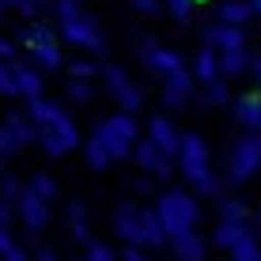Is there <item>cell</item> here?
Wrapping results in <instances>:
<instances>
[{
    "instance_id": "cell-14",
    "label": "cell",
    "mask_w": 261,
    "mask_h": 261,
    "mask_svg": "<svg viewBox=\"0 0 261 261\" xmlns=\"http://www.w3.org/2000/svg\"><path fill=\"white\" fill-rule=\"evenodd\" d=\"M193 80H201L204 87L212 84V80H220V53L204 46L201 53H197V65H193Z\"/></svg>"
},
{
    "instance_id": "cell-29",
    "label": "cell",
    "mask_w": 261,
    "mask_h": 261,
    "mask_svg": "<svg viewBox=\"0 0 261 261\" xmlns=\"http://www.w3.org/2000/svg\"><path fill=\"white\" fill-rule=\"evenodd\" d=\"M129 261H140V254H129Z\"/></svg>"
},
{
    "instance_id": "cell-17",
    "label": "cell",
    "mask_w": 261,
    "mask_h": 261,
    "mask_svg": "<svg viewBox=\"0 0 261 261\" xmlns=\"http://www.w3.org/2000/svg\"><path fill=\"white\" fill-rule=\"evenodd\" d=\"M163 4H167V12H170L174 23H190L193 12H197V0H163Z\"/></svg>"
},
{
    "instance_id": "cell-25",
    "label": "cell",
    "mask_w": 261,
    "mask_h": 261,
    "mask_svg": "<svg viewBox=\"0 0 261 261\" xmlns=\"http://www.w3.org/2000/svg\"><path fill=\"white\" fill-rule=\"evenodd\" d=\"M186 261H193V257H201V242L197 239H190V235H182V250H178Z\"/></svg>"
},
{
    "instance_id": "cell-21",
    "label": "cell",
    "mask_w": 261,
    "mask_h": 261,
    "mask_svg": "<svg viewBox=\"0 0 261 261\" xmlns=\"http://www.w3.org/2000/svg\"><path fill=\"white\" fill-rule=\"evenodd\" d=\"M0 95H4V98L19 95V91H15V80H12V65H8V61H0Z\"/></svg>"
},
{
    "instance_id": "cell-6",
    "label": "cell",
    "mask_w": 261,
    "mask_h": 261,
    "mask_svg": "<svg viewBox=\"0 0 261 261\" xmlns=\"http://www.w3.org/2000/svg\"><path fill=\"white\" fill-rule=\"evenodd\" d=\"M159 216H163V223L174 235H186V227L193 223V204H190V197H182V193H170L163 197V208H159Z\"/></svg>"
},
{
    "instance_id": "cell-27",
    "label": "cell",
    "mask_w": 261,
    "mask_h": 261,
    "mask_svg": "<svg viewBox=\"0 0 261 261\" xmlns=\"http://www.w3.org/2000/svg\"><path fill=\"white\" fill-rule=\"evenodd\" d=\"M95 261H110V254H106L102 246H95Z\"/></svg>"
},
{
    "instance_id": "cell-8",
    "label": "cell",
    "mask_w": 261,
    "mask_h": 261,
    "mask_svg": "<svg viewBox=\"0 0 261 261\" xmlns=\"http://www.w3.org/2000/svg\"><path fill=\"white\" fill-rule=\"evenodd\" d=\"M102 72H106V87H110L114 98L121 102V110H137V106H140V91L129 84V76H125L118 65H106Z\"/></svg>"
},
{
    "instance_id": "cell-1",
    "label": "cell",
    "mask_w": 261,
    "mask_h": 261,
    "mask_svg": "<svg viewBox=\"0 0 261 261\" xmlns=\"http://www.w3.org/2000/svg\"><path fill=\"white\" fill-rule=\"evenodd\" d=\"M53 19H57V34L65 42H72L80 49H91V53L102 49V31H98L95 15L84 12L80 0H53Z\"/></svg>"
},
{
    "instance_id": "cell-20",
    "label": "cell",
    "mask_w": 261,
    "mask_h": 261,
    "mask_svg": "<svg viewBox=\"0 0 261 261\" xmlns=\"http://www.w3.org/2000/svg\"><path fill=\"white\" fill-rule=\"evenodd\" d=\"M68 98L72 102H91V84H87V80H72L68 84Z\"/></svg>"
},
{
    "instance_id": "cell-28",
    "label": "cell",
    "mask_w": 261,
    "mask_h": 261,
    "mask_svg": "<svg viewBox=\"0 0 261 261\" xmlns=\"http://www.w3.org/2000/svg\"><path fill=\"white\" fill-rule=\"evenodd\" d=\"M250 8H254V15L261 19V0H250Z\"/></svg>"
},
{
    "instance_id": "cell-16",
    "label": "cell",
    "mask_w": 261,
    "mask_h": 261,
    "mask_svg": "<svg viewBox=\"0 0 261 261\" xmlns=\"http://www.w3.org/2000/svg\"><path fill=\"white\" fill-rule=\"evenodd\" d=\"M151 144H155L159 151H174V148H178L182 140H178L174 125H170L167 118H155V121H151Z\"/></svg>"
},
{
    "instance_id": "cell-4",
    "label": "cell",
    "mask_w": 261,
    "mask_h": 261,
    "mask_svg": "<svg viewBox=\"0 0 261 261\" xmlns=\"http://www.w3.org/2000/svg\"><path fill=\"white\" fill-rule=\"evenodd\" d=\"M133 140H137V121L129 114H118V118H106L102 129H98V144L110 151V159H121L129 155Z\"/></svg>"
},
{
    "instance_id": "cell-30",
    "label": "cell",
    "mask_w": 261,
    "mask_h": 261,
    "mask_svg": "<svg viewBox=\"0 0 261 261\" xmlns=\"http://www.w3.org/2000/svg\"><path fill=\"white\" fill-rule=\"evenodd\" d=\"M197 4H201V0H197Z\"/></svg>"
},
{
    "instance_id": "cell-3",
    "label": "cell",
    "mask_w": 261,
    "mask_h": 261,
    "mask_svg": "<svg viewBox=\"0 0 261 261\" xmlns=\"http://www.w3.org/2000/svg\"><path fill=\"white\" fill-rule=\"evenodd\" d=\"M19 38H23V46L31 49L38 72H57L61 65H65V61H61V46H57V38H53V27L34 23V27H27Z\"/></svg>"
},
{
    "instance_id": "cell-10",
    "label": "cell",
    "mask_w": 261,
    "mask_h": 261,
    "mask_svg": "<svg viewBox=\"0 0 261 261\" xmlns=\"http://www.w3.org/2000/svg\"><path fill=\"white\" fill-rule=\"evenodd\" d=\"M190 98H193V72H190V68H182V72H174V76H167V84H163V102H167V106L182 110Z\"/></svg>"
},
{
    "instance_id": "cell-12",
    "label": "cell",
    "mask_w": 261,
    "mask_h": 261,
    "mask_svg": "<svg viewBox=\"0 0 261 261\" xmlns=\"http://www.w3.org/2000/svg\"><path fill=\"white\" fill-rule=\"evenodd\" d=\"M250 57L254 53L250 49H231V53H220V80H239V76H246L250 72Z\"/></svg>"
},
{
    "instance_id": "cell-19",
    "label": "cell",
    "mask_w": 261,
    "mask_h": 261,
    "mask_svg": "<svg viewBox=\"0 0 261 261\" xmlns=\"http://www.w3.org/2000/svg\"><path fill=\"white\" fill-rule=\"evenodd\" d=\"M204 98H208L212 106H223L231 98V91H227V80H212L208 84V91H204Z\"/></svg>"
},
{
    "instance_id": "cell-18",
    "label": "cell",
    "mask_w": 261,
    "mask_h": 261,
    "mask_svg": "<svg viewBox=\"0 0 261 261\" xmlns=\"http://www.w3.org/2000/svg\"><path fill=\"white\" fill-rule=\"evenodd\" d=\"M137 155H140V163H144V167H151V170H167V163H163V151H159L155 144H140V151H137Z\"/></svg>"
},
{
    "instance_id": "cell-9",
    "label": "cell",
    "mask_w": 261,
    "mask_h": 261,
    "mask_svg": "<svg viewBox=\"0 0 261 261\" xmlns=\"http://www.w3.org/2000/svg\"><path fill=\"white\" fill-rule=\"evenodd\" d=\"M178 151H182V167L186 174L193 178V182H204V167H208V148H204L197 137H186L178 144Z\"/></svg>"
},
{
    "instance_id": "cell-15",
    "label": "cell",
    "mask_w": 261,
    "mask_h": 261,
    "mask_svg": "<svg viewBox=\"0 0 261 261\" xmlns=\"http://www.w3.org/2000/svg\"><path fill=\"white\" fill-rule=\"evenodd\" d=\"M235 114H239L242 125H250V129H261V91L242 95L239 102H235Z\"/></svg>"
},
{
    "instance_id": "cell-24",
    "label": "cell",
    "mask_w": 261,
    "mask_h": 261,
    "mask_svg": "<svg viewBox=\"0 0 261 261\" xmlns=\"http://www.w3.org/2000/svg\"><path fill=\"white\" fill-rule=\"evenodd\" d=\"M129 4L137 8L140 15H148V19H151V15H159V8H163V0H129Z\"/></svg>"
},
{
    "instance_id": "cell-13",
    "label": "cell",
    "mask_w": 261,
    "mask_h": 261,
    "mask_svg": "<svg viewBox=\"0 0 261 261\" xmlns=\"http://www.w3.org/2000/svg\"><path fill=\"white\" fill-rule=\"evenodd\" d=\"M216 19L227 23V27H246L254 19V8H250V0H223V4L216 8Z\"/></svg>"
},
{
    "instance_id": "cell-26",
    "label": "cell",
    "mask_w": 261,
    "mask_h": 261,
    "mask_svg": "<svg viewBox=\"0 0 261 261\" xmlns=\"http://www.w3.org/2000/svg\"><path fill=\"white\" fill-rule=\"evenodd\" d=\"M12 57H15V46L8 38H0V61H12Z\"/></svg>"
},
{
    "instance_id": "cell-11",
    "label": "cell",
    "mask_w": 261,
    "mask_h": 261,
    "mask_svg": "<svg viewBox=\"0 0 261 261\" xmlns=\"http://www.w3.org/2000/svg\"><path fill=\"white\" fill-rule=\"evenodd\" d=\"M12 80H15V91L23 98H42V72L31 65H12Z\"/></svg>"
},
{
    "instance_id": "cell-22",
    "label": "cell",
    "mask_w": 261,
    "mask_h": 261,
    "mask_svg": "<svg viewBox=\"0 0 261 261\" xmlns=\"http://www.w3.org/2000/svg\"><path fill=\"white\" fill-rule=\"evenodd\" d=\"M68 72H72V80H91L98 72V65H91V61H72Z\"/></svg>"
},
{
    "instance_id": "cell-7",
    "label": "cell",
    "mask_w": 261,
    "mask_h": 261,
    "mask_svg": "<svg viewBox=\"0 0 261 261\" xmlns=\"http://www.w3.org/2000/svg\"><path fill=\"white\" fill-rule=\"evenodd\" d=\"M204 46L216 53H231V49H246V31L242 27H227V23H216L204 34Z\"/></svg>"
},
{
    "instance_id": "cell-23",
    "label": "cell",
    "mask_w": 261,
    "mask_h": 261,
    "mask_svg": "<svg viewBox=\"0 0 261 261\" xmlns=\"http://www.w3.org/2000/svg\"><path fill=\"white\" fill-rule=\"evenodd\" d=\"M87 159H91V167H106V159H110V151L98 144V137L91 140V148H87Z\"/></svg>"
},
{
    "instance_id": "cell-2",
    "label": "cell",
    "mask_w": 261,
    "mask_h": 261,
    "mask_svg": "<svg viewBox=\"0 0 261 261\" xmlns=\"http://www.w3.org/2000/svg\"><path fill=\"white\" fill-rule=\"evenodd\" d=\"M31 110L42 125V140H46V148L53 155H65V151L76 148V125L68 121V114L61 106L46 102V98H31Z\"/></svg>"
},
{
    "instance_id": "cell-5",
    "label": "cell",
    "mask_w": 261,
    "mask_h": 261,
    "mask_svg": "<svg viewBox=\"0 0 261 261\" xmlns=\"http://www.w3.org/2000/svg\"><path fill=\"white\" fill-rule=\"evenodd\" d=\"M140 57H144V65H148L151 72H159V76H174V72H182V53L178 49H167V46H159L155 38H148L140 46Z\"/></svg>"
}]
</instances>
